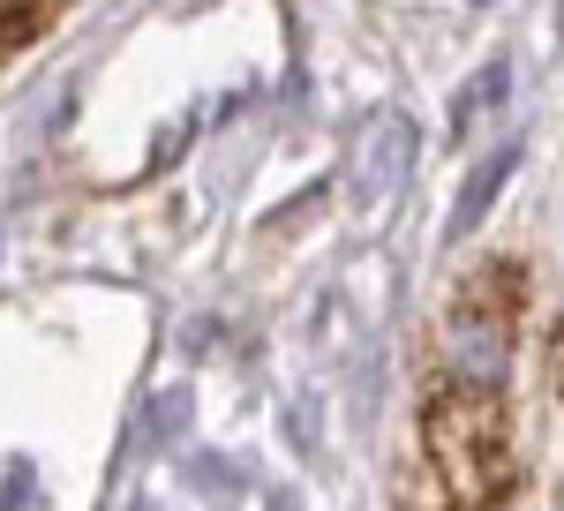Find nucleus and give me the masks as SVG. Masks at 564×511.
Masks as SVG:
<instances>
[{"label":"nucleus","instance_id":"obj_1","mask_svg":"<svg viewBox=\"0 0 564 511\" xmlns=\"http://www.w3.org/2000/svg\"><path fill=\"white\" fill-rule=\"evenodd\" d=\"M422 452H430V481L444 511H489L505 497V414L481 383H459L452 399H436L422 414Z\"/></svg>","mask_w":564,"mask_h":511},{"label":"nucleus","instance_id":"obj_2","mask_svg":"<svg viewBox=\"0 0 564 511\" xmlns=\"http://www.w3.org/2000/svg\"><path fill=\"white\" fill-rule=\"evenodd\" d=\"M512 324H520V271H475L444 308V377L497 391L512 369Z\"/></svg>","mask_w":564,"mask_h":511},{"label":"nucleus","instance_id":"obj_3","mask_svg":"<svg viewBox=\"0 0 564 511\" xmlns=\"http://www.w3.org/2000/svg\"><path fill=\"white\" fill-rule=\"evenodd\" d=\"M406 151H414L406 121H399V113H384V121H377V135L361 143V196H384L391 181H399V166H406Z\"/></svg>","mask_w":564,"mask_h":511},{"label":"nucleus","instance_id":"obj_4","mask_svg":"<svg viewBox=\"0 0 564 511\" xmlns=\"http://www.w3.org/2000/svg\"><path fill=\"white\" fill-rule=\"evenodd\" d=\"M512 166H520V151H497L489 166H475V181H467V196H459V211H452V241H467L481 226V211L497 204V188L512 181Z\"/></svg>","mask_w":564,"mask_h":511},{"label":"nucleus","instance_id":"obj_5","mask_svg":"<svg viewBox=\"0 0 564 511\" xmlns=\"http://www.w3.org/2000/svg\"><path fill=\"white\" fill-rule=\"evenodd\" d=\"M505 84H512V68H505V61H489L475 84L459 90V106H452V128H467V121L481 113V106H497V98H505Z\"/></svg>","mask_w":564,"mask_h":511}]
</instances>
